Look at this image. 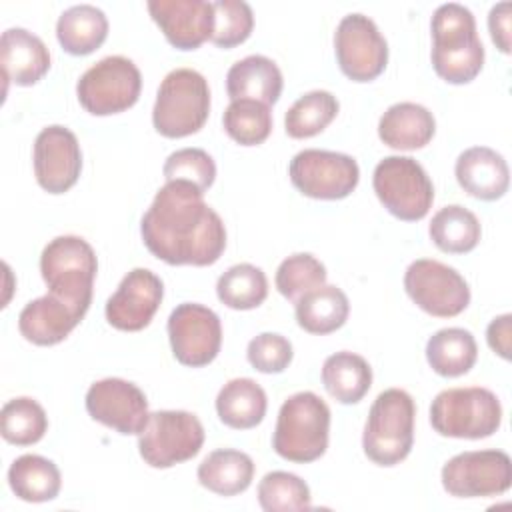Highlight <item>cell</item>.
I'll return each mask as SVG.
<instances>
[{"label": "cell", "mask_w": 512, "mask_h": 512, "mask_svg": "<svg viewBox=\"0 0 512 512\" xmlns=\"http://www.w3.org/2000/svg\"><path fill=\"white\" fill-rule=\"evenodd\" d=\"M144 246L170 266H210L226 248V228L204 192L188 182H166L140 222Z\"/></svg>", "instance_id": "cell-1"}, {"label": "cell", "mask_w": 512, "mask_h": 512, "mask_svg": "<svg viewBox=\"0 0 512 512\" xmlns=\"http://www.w3.org/2000/svg\"><path fill=\"white\" fill-rule=\"evenodd\" d=\"M430 28L434 72L448 84L472 82L484 64L474 14L458 2H448L434 10Z\"/></svg>", "instance_id": "cell-2"}, {"label": "cell", "mask_w": 512, "mask_h": 512, "mask_svg": "<svg viewBox=\"0 0 512 512\" xmlns=\"http://www.w3.org/2000/svg\"><path fill=\"white\" fill-rule=\"evenodd\" d=\"M330 436V408L314 392H296L284 400L278 412L272 448L296 464H308L324 456Z\"/></svg>", "instance_id": "cell-3"}, {"label": "cell", "mask_w": 512, "mask_h": 512, "mask_svg": "<svg viewBox=\"0 0 512 512\" xmlns=\"http://www.w3.org/2000/svg\"><path fill=\"white\" fill-rule=\"evenodd\" d=\"M96 272L94 248L80 236H58L42 250L40 274L48 292L70 304L82 318L92 302Z\"/></svg>", "instance_id": "cell-4"}, {"label": "cell", "mask_w": 512, "mask_h": 512, "mask_svg": "<svg viewBox=\"0 0 512 512\" xmlns=\"http://www.w3.org/2000/svg\"><path fill=\"white\" fill-rule=\"evenodd\" d=\"M416 406L412 396L400 388L380 392L370 406L362 434V448L368 460L378 466H396L414 444Z\"/></svg>", "instance_id": "cell-5"}, {"label": "cell", "mask_w": 512, "mask_h": 512, "mask_svg": "<svg viewBox=\"0 0 512 512\" xmlns=\"http://www.w3.org/2000/svg\"><path fill=\"white\" fill-rule=\"evenodd\" d=\"M210 114V88L206 78L192 68L168 72L158 88L152 124L166 138L196 134Z\"/></svg>", "instance_id": "cell-6"}, {"label": "cell", "mask_w": 512, "mask_h": 512, "mask_svg": "<svg viewBox=\"0 0 512 512\" xmlns=\"http://www.w3.org/2000/svg\"><path fill=\"white\" fill-rule=\"evenodd\" d=\"M430 424L446 438L480 440L500 428L502 406L498 396L488 388H448L432 400Z\"/></svg>", "instance_id": "cell-7"}, {"label": "cell", "mask_w": 512, "mask_h": 512, "mask_svg": "<svg viewBox=\"0 0 512 512\" xmlns=\"http://www.w3.org/2000/svg\"><path fill=\"white\" fill-rule=\"evenodd\" d=\"M372 186L382 206L398 220H422L434 202V186L410 156H386L374 168Z\"/></svg>", "instance_id": "cell-8"}, {"label": "cell", "mask_w": 512, "mask_h": 512, "mask_svg": "<svg viewBox=\"0 0 512 512\" xmlns=\"http://www.w3.org/2000/svg\"><path fill=\"white\" fill-rule=\"evenodd\" d=\"M204 444V426L186 410L150 412L138 434V452L152 468H170L194 458Z\"/></svg>", "instance_id": "cell-9"}, {"label": "cell", "mask_w": 512, "mask_h": 512, "mask_svg": "<svg viewBox=\"0 0 512 512\" xmlns=\"http://www.w3.org/2000/svg\"><path fill=\"white\" fill-rule=\"evenodd\" d=\"M142 90L138 66L126 56H106L90 66L76 84L78 102L94 116L120 114L132 108Z\"/></svg>", "instance_id": "cell-10"}, {"label": "cell", "mask_w": 512, "mask_h": 512, "mask_svg": "<svg viewBox=\"0 0 512 512\" xmlns=\"http://www.w3.org/2000/svg\"><path fill=\"white\" fill-rule=\"evenodd\" d=\"M294 188L314 200H342L360 180L358 162L342 152L308 148L298 152L288 166Z\"/></svg>", "instance_id": "cell-11"}, {"label": "cell", "mask_w": 512, "mask_h": 512, "mask_svg": "<svg viewBox=\"0 0 512 512\" xmlns=\"http://www.w3.org/2000/svg\"><path fill=\"white\" fill-rule=\"evenodd\" d=\"M410 300L430 316L452 318L470 304V288L460 272L438 260H414L404 274Z\"/></svg>", "instance_id": "cell-12"}, {"label": "cell", "mask_w": 512, "mask_h": 512, "mask_svg": "<svg viewBox=\"0 0 512 512\" xmlns=\"http://www.w3.org/2000/svg\"><path fill=\"white\" fill-rule=\"evenodd\" d=\"M512 484V462L502 450H470L442 466V486L456 498H490Z\"/></svg>", "instance_id": "cell-13"}, {"label": "cell", "mask_w": 512, "mask_h": 512, "mask_svg": "<svg viewBox=\"0 0 512 512\" xmlns=\"http://www.w3.org/2000/svg\"><path fill=\"white\" fill-rule=\"evenodd\" d=\"M334 50L342 74L354 82L378 78L388 64V44L374 20L364 14H346L334 32Z\"/></svg>", "instance_id": "cell-14"}, {"label": "cell", "mask_w": 512, "mask_h": 512, "mask_svg": "<svg viewBox=\"0 0 512 512\" xmlns=\"http://www.w3.org/2000/svg\"><path fill=\"white\" fill-rule=\"evenodd\" d=\"M174 358L190 368L208 366L222 346V324L214 310L196 302L178 304L168 318Z\"/></svg>", "instance_id": "cell-15"}, {"label": "cell", "mask_w": 512, "mask_h": 512, "mask_svg": "<svg viewBox=\"0 0 512 512\" xmlns=\"http://www.w3.org/2000/svg\"><path fill=\"white\" fill-rule=\"evenodd\" d=\"M86 410L92 420L124 436L140 434L150 416L146 394L122 378L94 382L86 392Z\"/></svg>", "instance_id": "cell-16"}, {"label": "cell", "mask_w": 512, "mask_h": 512, "mask_svg": "<svg viewBox=\"0 0 512 512\" xmlns=\"http://www.w3.org/2000/svg\"><path fill=\"white\" fill-rule=\"evenodd\" d=\"M34 176L48 194L68 192L80 178L82 152L72 130L60 124L46 126L34 140Z\"/></svg>", "instance_id": "cell-17"}, {"label": "cell", "mask_w": 512, "mask_h": 512, "mask_svg": "<svg viewBox=\"0 0 512 512\" xmlns=\"http://www.w3.org/2000/svg\"><path fill=\"white\" fill-rule=\"evenodd\" d=\"M164 284L148 268L130 270L106 302V320L122 332L146 328L162 304Z\"/></svg>", "instance_id": "cell-18"}, {"label": "cell", "mask_w": 512, "mask_h": 512, "mask_svg": "<svg viewBox=\"0 0 512 512\" xmlns=\"http://www.w3.org/2000/svg\"><path fill=\"white\" fill-rule=\"evenodd\" d=\"M148 12L178 50H196L212 38L214 6L206 0H150Z\"/></svg>", "instance_id": "cell-19"}, {"label": "cell", "mask_w": 512, "mask_h": 512, "mask_svg": "<svg viewBox=\"0 0 512 512\" xmlns=\"http://www.w3.org/2000/svg\"><path fill=\"white\" fill-rule=\"evenodd\" d=\"M454 174L462 190L478 200L492 202L508 192V164L502 154L488 146H472L464 150L456 160Z\"/></svg>", "instance_id": "cell-20"}, {"label": "cell", "mask_w": 512, "mask_h": 512, "mask_svg": "<svg viewBox=\"0 0 512 512\" xmlns=\"http://www.w3.org/2000/svg\"><path fill=\"white\" fill-rule=\"evenodd\" d=\"M0 64L6 82L32 86L50 70V52L26 28H8L0 38Z\"/></svg>", "instance_id": "cell-21"}, {"label": "cell", "mask_w": 512, "mask_h": 512, "mask_svg": "<svg viewBox=\"0 0 512 512\" xmlns=\"http://www.w3.org/2000/svg\"><path fill=\"white\" fill-rule=\"evenodd\" d=\"M82 316L54 294L40 296L28 302L18 316L20 334L36 346H54L62 342L78 324Z\"/></svg>", "instance_id": "cell-22"}, {"label": "cell", "mask_w": 512, "mask_h": 512, "mask_svg": "<svg viewBox=\"0 0 512 512\" xmlns=\"http://www.w3.org/2000/svg\"><path fill=\"white\" fill-rule=\"evenodd\" d=\"M282 84V72L276 62L260 54L234 62L226 74L230 100H256L270 106L280 98Z\"/></svg>", "instance_id": "cell-23"}, {"label": "cell", "mask_w": 512, "mask_h": 512, "mask_svg": "<svg viewBox=\"0 0 512 512\" xmlns=\"http://www.w3.org/2000/svg\"><path fill=\"white\" fill-rule=\"evenodd\" d=\"M436 132V120L428 108L416 102L392 104L378 122L380 140L394 150L424 148Z\"/></svg>", "instance_id": "cell-24"}, {"label": "cell", "mask_w": 512, "mask_h": 512, "mask_svg": "<svg viewBox=\"0 0 512 512\" xmlns=\"http://www.w3.org/2000/svg\"><path fill=\"white\" fill-rule=\"evenodd\" d=\"M266 392L252 378L228 380L216 396V414L222 424L234 430L258 426L266 416Z\"/></svg>", "instance_id": "cell-25"}, {"label": "cell", "mask_w": 512, "mask_h": 512, "mask_svg": "<svg viewBox=\"0 0 512 512\" xmlns=\"http://www.w3.org/2000/svg\"><path fill=\"white\" fill-rule=\"evenodd\" d=\"M196 476L206 490L218 496H236L252 484L254 462L246 452L220 448L200 462Z\"/></svg>", "instance_id": "cell-26"}, {"label": "cell", "mask_w": 512, "mask_h": 512, "mask_svg": "<svg viewBox=\"0 0 512 512\" xmlns=\"http://www.w3.org/2000/svg\"><path fill=\"white\" fill-rule=\"evenodd\" d=\"M108 36L106 14L92 4H76L64 10L56 22V38L72 56H86L100 48Z\"/></svg>", "instance_id": "cell-27"}, {"label": "cell", "mask_w": 512, "mask_h": 512, "mask_svg": "<svg viewBox=\"0 0 512 512\" xmlns=\"http://www.w3.org/2000/svg\"><path fill=\"white\" fill-rule=\"evenodd\" d=\"M322 384L340 404H356L372 386V368L360 354L342 350L324 360Z\"/></svg>", "instance_id": "cell-28"}, {"label": "cell", "mask_w": 512, "mask_h": 512, "mask_svg": "<svg viewBox=\"0 0 512 512\" xmlns=\"http://www.w3.org/2000/svg\"><path fill=\"white\" fill-rule=\"evenodd\" d=\"M296 322L310 334H330L342 328L350 314L348 296L338 286H320L296 302Z\"/></svg>", "instance_id": "cell-29"}, {"label": "cell", "mask_w": 512, "mask_h": 512, "mask_svg": "<svg viewBox=\"0 0 512 512\" xmlns=\"http://www.w3.org/2000/svg\"><path fill=\"white\" fill-rule=\"evenodd\" d=\"M10 490L24 502L54 500L62 486L58 466L38 454H22L8 468Z\"/></svg>", "instance_id": "cell-30"}, {"label": "cell", "mask_w": 512, "mask_h": 512, "mask_svg": "<svg viewBox=\"0 0 512 512\" xmlns=\"http://www.w3.org/2000/svg\"><path fill=\"white\" fill-rule=\"evenodd\" d=\"M478 346L464 328H442L426 342V360L430 368L444 378H458L476 364Z\"/></svg>", "instance_id": "cell-31"}, {"label": "cell", "mask_w": 512, "mask_h": 512, "mask_svg": "<svg viewBox=\"0 0 512 512\" xmlns=\"http://www.w3.org/2000/svg\"><path fill=\"white\" fill-rule=\"evenodd\" d=\"M430 240L446 254H466L480 242V222L474 212L460 204L440 208L428 226Z\"/></svg>", "instance_id": "cell-32"}, {"label": "cell", "mask_w": 512, "mask_h": 512, "mask_svg": "<svg viewBox=\"0 0 512 512\" xmlns=\"http://www.w3.org/2000/svg\"><path fill=\"white\" fill-rule=\"evenodd\" d=\"M340 104L328 90L302 94L286 112L284 128L290 138L302 140L320 134L338 114Z\"/></svg>", "instance_id": "cell-33"}, {"label": "cell", "mask_w": 512, "mask_h": 512, "mask_svg": "<svg viewBox=\"0 0 512 512\" xmlns=\"http://www.w3.org/2000/svg\"><path fill=\"white\" fill-rule=\"evenodd\" d=\"M218 300L232 310L258 308L268 296L266 274L254 264L230 266L216 282Z\"/></svg>", "instance_id": "cell-34"}, {"label": "cell", "mask_w": 512, "mask_h": 512, "mask_svg": "<svg viewBox=\"0 0 512 512\" xmlns=\"http://www.w3.org/2000/svg\"><path fill=\"white\" fill-rule=\"evenodd\" d=\"M48 430V416L44 408L28 396L12 398L0 412V434L6 442L16 446H32Z\"/></svg>", "instance_id": "cell-35"}, {"label": "cell", "mask_w": 512, "mask_h": 512, "mask_svg": "<svg viewBox=\"0 0 512 512\" xmlns=\"http://www.w3.org/2000/svg\"><path fill=\"white\" fill-rule=\"evenodd\" d=\"M226 134L240 146H258L272 132L270 106L256 100H232L224 110Z\"/></svg>", "instance_id": "cell-36"}, {"label": "cell", "mask_w": 512, "mask_h": 512, "mask_svg": "<svg viewBox=\"0 0 512 512\" xmlns=\"http://www.w3.org/2000/svg\"><path fill=\"white\" fill-rule=\"evenodd\" d=\"M258 502L266 512H296L312 508L308 484L300 476L284 470L268 472L260 480Z\"/></svg>", "instance_id": "cell-37"}, {"label": "cell", "mask_w": 512, "mask_h": 512, "mask_svg": "<svg viewBox=\"0 0 512 512\" xmlns=\"http://www.w3.org/2000/svg\"><path fill=\"white\" fill-rule=\"evenodd\" d=\"M274 282L278 292L286 300L296 304L308 292L324 286L326 268L316 256L308 252H298L280 262Z\"/></svg>", "instance_id": "cell-38"}, {"label": "cell", "mask_w": 512, "mask_h": 512, "mask_svg": "<svg viewBox=\"0 0 512 512\" xmlns=\"http://www.w3.org/2000/svg\"><path fill=\"white\" fill-rule=\"evenodd\" d=\"M214 30L210 42L218 48H234L248 40L254 28L252 8L244 0H216Z\"/></svg>", "instance_id": "cell-39"}, {"label": "cell", "mask_w": 512, "mask_h": 512, "mask_svg": "<svg viewBox=\"0 0 512 512\" xmlns=\"http://www.w3.org/2000/svg\"><path fill=\"white\" fill-rule=\"evenodd\" d=\"M162 172L166 182L180 180L206 192L214 184L216 164L202 148H180L166 158Z\"/></svg>", "instance_id": "cell-40"}, {"label": "cell", "mask_w": 512, "mask_h": 512, "mask_svg": "<svg viewBox=\"0 0 512 512\" xmlns=\"http://www.w3.org/2000/svg\"><path fill=\"white\" fill-rule=\"evenodd\" d=\"M292 344L276 332H262L248 342L246 358L254 370L264 374H280L292 362Z\"/></svg>", "instance_id": "cell-41"}, {"label": "cell", "mask_w": 512, "mask_h": 512, "mask_svg": "<svg viewBox=\"0 0 512 512\" xmlns=\"http://www.w3.org/2000/svg\"><path fill=\"white\" fill-rule=\"evenodd\" d=\"M510 2H498L488 14V30L496 48L510 54Z\"/></svg>", "instance_id": "cell-42"}, {"label": "cell", "mask_w": 512, "mask_h": 512, "mask_svg": "<svg viewBox=\"0 0 512 512\" xmlns=\"http://www.w3.org/2000/svg\"><path fill=\"white\" fill-rule=\"evenodd\" d=\"M486 342L488 346L504 360H510L512 352V316L502 314L496 316L486 328Z\"/></svg>", "instance_id": "cell-43"}]
</instances>
